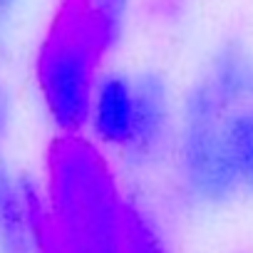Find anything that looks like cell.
Returning a JSON list of instances; mask_svg holds the SVG:
<instances>
[{"label": "cell", "mask_w": 253, "mask_h": 253, "mask_svg": "<svg viewBox=\"0 0 253 253\" xmlns=\"http://www.w3.org/2000/svg\"><path fill=\"white\" fill-rule=\"evenodd\" d=\"M199 80L228 109L253 107V50L241 40L221 42Z\"/></svg>", "instance_id": "obj_6"}, {"label": "cell", "mask_w": 253, "mask_h": 253, "mask_svg": "<svg viewBox=\"0 0 253 253\" xmlns=\"http://www.w3.org/2000/svg\"><path fill=\"white\" fill-rule=\"evenodd\" d=\"M134 124V77L112 70L102 72L92 94L89 107V132L102 147L124 154L132 139Z\"/></svg>", "instance_id": "obj_5"}, {"label": "cell", "mask_w": 253, "mask_h": 253, "mask_svg": "<svg viewBox=\"0 0 253 253\" xmlns=\"http://www.w3.org/2000/svg\"><path fill=\"white\" fill-rule=\"evenodd\" d=\"M124 248L126 253H174L152 211L134 196L124 201Z\"/></svg>", "instance_id": "obj_8"}, {"label": "cell", "mask_w": 253, "mask_h": 253, "mask_svg": "<svg viewBox=\"0 0 253 253\" xmlns=\"http://www.w3.org/2000/svg\"><path fill=\"white\" fill-rule=\"evenodd\" d=\"M226 129L238 189L253 199V107L231 109Z\"/></svg>", "instance_id": "obj_7"}, {"label": "cell", "mask_w": 253, "mask_h": 253, "mask_svg": "<svg viewBox=\"0 0 253 253\" xmlns=\"http://www.w3.org/2000/svg\"><path fill=\"white\" fill-rule=\"evenodd\" d=\"M8 3H10V0H0V10H3V8H8Z\"/></svg>", "instance_id": "obj_10"}, {"label": "cell", "mask_w": 253, "mask_h": 253, "mask_svg": "<svg viewBox=\"0 0 253 253\" xmlns=\"http://www.w3.org/2000/svg\"><path fill=\"white\" fill-rule=\"evenodd\" d=\"M134 77V124L124 159L137 169L159 164L171 154L179 104L174 102L171 84L159 70H142Z\"/></svg>", "instance_id": "obj_4"}, {"label": "cell", "mask_w": 253, "mask_h": 253, "mask_svg": "<svg viewBox=\"0 0 253 253\" xmlns=\"http://www.w3.org/2000/svg\"><path fill=\"white\" fill-rule=\"evenodd\" d=\"M5 119H8V109H5V94H3V89H0V134H3Z\"/></svg>", "instance_id": "obj_9"}, {"label": "cell", "mask_w": 253, "mask_h": 253, "mask_svg": "<svg viewBox=\"0 0 253 253\" xmlns=\"http://www.w3.org/2000/svg\"><path fill=\"white\" fill-rule=\"evenodd\" d=\"M228 112L201 80L189 87L179 104L171 144L174 171L181 191L196 206L218 209L241 196L228 147Z\"/></svg>", "instance_id": "obj_2"}, {"label": "cell", "mask_w": 253, "mask_h": 253, "mask_svg": "<svg viewBox=\"0 0 253 253\" xmlns=\"http://www.w3.org/2000/svg\"><path fill=\"white\" fill-rule=\"evenodd\" d=\"M52 196L62 253H126L124 201L109 164L82 137H65L52 162Z\"/></svg>", "instance_id": "obj_1"}, {"label": "cell", "mask_w": 253, "mask_h": 253, "mask_svg": "<svg viewBox=\"0 0 253 253\" xmlns=\"http://www.w3.org/2000/svg\"><path fill=\"white\" fill-rule=\"evenodd\" d=\"M102 55L104 50L77 20L55 30L42 47L38 65L40 92L50 119L65 137H80L87 129Z\"/></svg>", "instance_id": "obj_3"}]
</instances>
